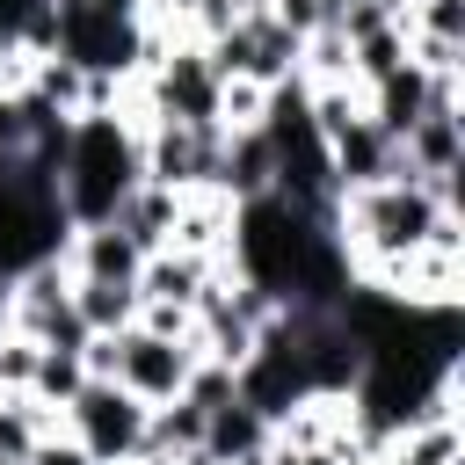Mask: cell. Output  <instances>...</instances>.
I'll return each mask as SVG.
<instances>
[{"instance_id":"1","label":"cell","mask_w":465,"mask_h":465,"mask_svg":"<svg viewBox=\"0 0 465 465\" xmlns=\"http://www.w3.org/2000/svg\"><path fill=\"white\" fill-rule=\"evenodd\" d=\"M138 182H145L138 116H124V109L73 116L65 153H58V211H65V225H109Z\"/></svg>"},{"instance_id":"2","label":"cell","mask_w":465,"mask_h":465,"mask_svg":"<svg viewBox=\"0 0 465 465\" xmlns=\"http://www.w3.org/2000/svg\"><path fill=\"white\" fill-rule=\"evenodd\" d=\"M131 87H145V116L218 131V94H225V80H218V65H211V51H203L196 36L167 29V44L153 51V65H145Z\"/></svg>"},{"instance_id":"3","label":"cell","mask_w":465,"mask_h":465,"mask_svg":"<svg viewBox=\"0 0 465 465\" xmlns=\"http://www.w3.org/2000/svg\"><path fill=\"white\" fill-rule=\"evenodd\" d=\"M145 400L138 392H124L116 378H87L65 407H58V421H65V436L94 458V465H131L138 450H145Z\"/></svg>"},{"instance_id":"4","label":"cell","mask_w":465,"mask_h":465,"mask_svg":"<svg viewBox=\"0 0 465 465\" xmlns=\"http://www.w3.org/2000/svg\"><path fill=\"white\" fill-rule=\"evenodd\" d=\"M189 371H196V341H174V334H153V327H124V334H116V371H109V378H116L124 392H138L145 407L182 400Z\"/></svg>"},{"instance_id":"5","label":"cell","mask_w":465,"mask_h":465,"mask_svg":"<svg viewBox=\"0 0 465 465\" xmlns=\"http://www.w3.org/2000/svg\"><path fill=\"white\" fill-rule=\"evenodd\" d=\"M218 138L225 131H196V124H167V116H145L138 124V153H145V182L160 189H211L218 174Z\"/></svg>"},{"instance_id":"6","label":"cell","mask_w":465,"mask_h":465,"mask_svg":"<svg viewBox=\"0 0 465 465\" xmlns=\"http://www.w3.org/2000/svg\"><path fill=\"white\" fill-rule=\"evenodd\" d=\"M58 262H65V276H102V283H138V262H145V247L109 218V225H73L65 232V247H58Z\"/></svg>"},{"instance_id":"7","label":"cell","mask_w":465,"mask_h":465,"mask_svg":"<svg viewBox=\"0 0 465 465\" xmlns=\"http://www.w3.org/2000/svg\"><path fill=\"white\" fill-rule=\"evenodd\" d=\"M218 269H225L218 254H196V247H153V254L138 262V298H160V305L196 312V298L211 291Z\"/></svg>"},{"instance_id":"8","label":"cell","mask_w":465,"mask_h":465,"mask_svg":"<svg viewBox=\"0 0 465 465\" xmlns=\"http://www.w3.org/2000/svg\"><path fill=\"white\" fill-rule=\"evenodd\" d=\"M363 109H371V116H378V124L400 138V131H407V124L429 109V73H421L414 58H400L392 73H378V80L363 87Z\"/></svg>"},{"instance_id":"9","label":"cell","mask_w":465,"mask_h":465,"mask_svg":"<svg viewBox=\"0 0 465 465\" xmlns=\"http://www.w3.org/2000/svg\"><path fill=\"white\" fill-rule=\"evenodd\" d=\"M174 211H182V189H160V182H138L131 196H124V211H116V225L153 254V247H167L174 240Z\"/></svg>"},{"instance_id":"10","label":"cell","mask_w":465,"mask_h":465,"mask_svg":"<svg viewBox=\"0 0 465 465\" xmlns=\"http://www.w3.org/2000/svg\"><path fill=\"white\" fill-rule=\"evenodd\" d=\"M73 312L87 320V334H124V327H138V283L73 276Z\"/></svg>"},{"instance_id":"11","label":"cell","mask_w":465,"mask_h":465,"mask_svg":"<svg viewBox=\"0 0 465 465\" xmlns=\"http://www.w3.org/2000/svg\"><path fill=\"white\" fill-rule=\"evenodd\" d=\"M44 429H58L51 407H36L29 392H0V465H22Z\"/></svg>"},{"instance_id":"12","label":"cell","mask_w":465,"mask_h":465,"mask_svg":"<svg viewBox=\"0 0 465 465\" xmlns=\"http://www.w3.org/2000/svg\"><path fill=\"white\" fill-rule=\"evenodd\" d=\"M80 385H87V363H80L73 349H36V378H29V400H36V407L58 414Z\"/></svg>"},{"instance_id":"13","label":"cell","mask_w":465,"mask_h":465,"mask_svg":"<svg viewBox=\"0 0 465 465\" xmlns=\"http://www.w3.org/2000/svg\"><path fill=\"white\" fill-rule=\"evenodd\" d=\"M407 36L465 44V0H414V7H407Z\"/></svg>"},{"instance_id":"14","label":"cell","mask_w":465,"mask_h":465,"mask_svg":"<svg viewBox=\"0 0 465 465\" xmlns=\"http://www.w3.org/2000/svg\"><path fill=\"white\" fill-rule=\"evenodd\" d=\"M29 378H36V341L29 334H0V392H29Z\"/></svg>"},{"instance_id":"15","label":"cell","mask_w":465,"mask_h":465,"mask_svg":"<svg viewBox=\"0 0 465 465\" xmlns=\"http://www.w3.org/2000/svg\"><path fill=\"white\" fill-rule=\"evenodd\" d=\"M22 465H94V458H87V450H80L65 429H44V436H36V450H29Z\"/></svg>"},{"instance_id":"16","label":"cell","mask_w":465,"mask_h":465,"mask_svg":"<svg viewBox=\"0 0 465 465\" xmlns=\"http://www.w3.org/2000/svg\"><path fill=\"white\" fill-rule=\"evenodd\" d=\"M341 7H356V0H320V15H327V22H334V15H341Z\"/></svg>"}]
</instances>
